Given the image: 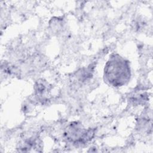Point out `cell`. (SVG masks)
Wrapping results in <instances>:
<instances>
[{"label": "cell", "instance_id": "cell-1", "mask_svg": "<svg viewBox=\"0 0 153 153\" xmlns=\"http://www.w3.org/2000/svg\"><path fill=\"white\" fill-rule=\"evenodd\" d=\"M103 78L105 82L114 87L126 85L131 78L129 62L118 54H112L105 64Z\"/></svg>", "mask_w": 153, "mask_h": 153}, {"label": "cell", "instance_id": "cell-2", "mask_svg": "<svg viewBox=\"0 0 153 153\" xmlns=\"http://www.w3.org/2000/svg\"><path fill=\"white\" fill-rule=\"evenodd\" d=\"M95 130L85 128L78 122H72L66 127L64 136L70 142L75 145H82L90 141L94 136Z\"/></svg>", "mask_w": 153, "mask_h": 153}]
</instances>
